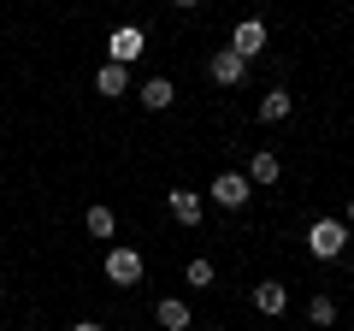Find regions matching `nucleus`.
Instances as JSON below:
<instances>
[{
	"label": "nucleus",
	"mask_w": 354,
	"mask_h": 331,
	"mask_svg": "<svg viewBox=\"0 0 354 331\" xmlns=\"http://www.w3.org/2000/svg\"><path fill=\"white\" fill-rule=\"evenodd\" d=\"M290 107H295V95H290V89H266V95H260V118H266V125L290 118Z\"/></svg>",
	"instance_id": "nucleus-11"
},
{
	"label": "nucleus",
	"mask_w": 354,
	"mask_h": 331,
	"mask_svg": "<svg viewBox=\"0 0 354 331\" xmlns=\"http://www.w3.org/2000/svg\"><path fill=\"white\" fill-rule=\"evenodd\" d=\"M342 242H348V225H342V219H313V225H307V249H313L319 260H337Z\"/></svg>",
	"instance_id": "nucleus-1"
},
{
	"label": "nucleus",
	"mask_w": 354,
	"mask_h": 331,
	"mask_svg": "<svg viewBox=\"0 0 354 331\" xmlns=\"http://www.w3.org/2000/svg\"><path fill=\"white\" fill-rule=\"evenodd\" d=\"M83 225H88V237H113V231H118V219H113V207H88V219H83Z\"/></svg>",
	"instance_id": "nucleus-14"
},
{
	"label": "nucleus",
	"mask_w": 354,
	"mask_h": 331,
	"mask_svg": "<svg viewBox=\"0 0 354 331\" xmlns=\"http://www.w3.org/2000/svg\"><path fill=\"white\" fill-rule=\"evenodd\" d=\"M207 71H213L218 89H236L242 77H248V60H242V53H230V48H218L213 60H207Z\"/></svg>",
	"instance_id": "nucleus-3"
},
{
	"label": "nucleus",
	"mask_w": 354,
	"mask_h": 331,
	"mask_svg": "<svg viewBox=\"0 0 354 331\" xmlns=\"http://www.w3.org/2000/svg\"><path fill=\"white\" fill-rule=\"evenodd\" d=\"M153 319H160L165 331H189V302H177V296H165V302H153Z\"/></svg>",
	"instance_id": "nucleus-9"
},
{
	"label": "nucleus",
	"mask_w": 354,
	"mask_h": 331,
	"mask_svg": "<svg viewBox=\"0 0 354 331\" xmlns=\"http://www.w3.org/2000/svg\"><path fill=\"white\" fill-rule=\"evenodd\" d=\"M0 302H6V290H0Z\"/></svg>",
	"instance_id": "nucleus-20"
},
{
	"label": "nucleus",
	"mask_w": 354,
	"mask_h": 331,
	"mask_svg": "<svg viewBox=\"0 0 354 331\" xmlns=\"http://www.w3.org/2000/svg\"><path fill=\"white\" fill-rule=\"evenodd\" d=\"M171 101H177V83H171V77H148V83H142V107H148V113H165Z\"/></svg>",
	"instance_id": "nucleus-7"
},
{
	"label": "nucleus",
	"mask_w": 354,
	"mask_h": 331,
	"mask_svg": "<svg viewBox=\"0 0 354 331\" xmlns=\"http://www.w3.org/2000/svg\"><path fill=\"white\" fill-rule=\"evenodd\" d=\"M242 178H248V184H278V178H283V160H278L272 148H260V154L248 160V172H242Z\"/></svg>",
	"instance_id": "nucleus-6"
},
{
	"label": "nucleus",
	"mask_w": 354,
	"mask_h": 331,
	"mask_svg": "<svg viewBox=\"0 0 354 331\" xmlns=\"http://www.w3.org/2000/svg\"><path fill=\"white\" fill-rule=\"evenodd\" d=\"M254 307H260V314H283V307H290V290H283V284H254Z\"/></svg>",
	"instance_id": "nucleus-12"
},
{
	"label": "nucleus",
	"mask_w": 354,
	"mask_h": 331,
	"mask_svg": "<svg viewBox=\"0 0 354 331\" xmlns=\"http://www.w3.org/2000/svg\"><path fill=\"white\" fill-rule=\"evenodd\" d=\"M106 278H113L118 290L142 284V255H136V249H106Z\"/></svg>",
	"instance_id": "nucleus-2"
},
{
	"label": "nucleus",
	"mask_w": 354,
	"mask_h": 331,
	"mask_svg": "<svg viewBox=\"0 0 354 331\" xmlns=\"http://www.w3.org/2000/svg\"><path fill=\"white\" fill-rule=\"evenodd\" d=\"M348 225H354V195H348Z\"/></svg>",
	"instance_id": "nucleus-19"
},
{
	"label": "nucleus",
	"mask_w": 354,
	"mask_h": 331,
	"mask_svg": "<svg viewBox=\"0 0 354 331\" xmlns=\"http://www.w3.org/2000/svg\"><path fill=\"white\" fill-rule=\"evenodd\" d=\"M165 202H171V219H177V225H201V195H195V190H171Z\"/></svg>",
	"instance_id": "nucleus-8"
},
{
	"label": "nucleus",
	"mask_w": 354,
	"mask_h": 331,
	"mask_svg": "<svg viewBox=\"0 0 354 331\" xmlns=\"http://www.w3.org/2000/svg\"><path fill=\"white\" fill-rule=\"evenodd\" d=\"M307 319H313V325H337V302H330V296H313V302H307Z\"/></svg>",
	"instance_id": "nucleus-15"
},
{
	"label": "nucleus",
	"mask_w": 354,
	"mask_h": 331,
	"mask_svg": "<svg viewBox=\"0 0 354 331\" xmlns=\"http://www.w3.org/2000/svg\"><path fill=\"white\" fill-rule=\"evenodd\" d=\"M183 278H189V284H201V290H207V284H213V260H201V255H195L189 267H183Z\"/></svg>",
	"instance_id": "nucleus-16"
},
{
	"label": "nucleus",
	"mask_w": 354,
	"mask_h": 331,
	"mask_svg": "<svg viewBox=\"0 0 354 331\" xmlns=\"http://www.w3.org/2000/svg\"><path fill=\"white\" fill-rule=\"evenodd\" d=\"M142 53V30H118L113 36V65H130Z\"/></svg>",
	"instance_id": "nucleus-13"
},
{
	"label": "nucleus",
	"mask_w": 354,
	"mask_h": 331,
	"mask_svg": "<svg viewBox=\"0 0 354 331\" xmlns=\"http://www.w3.org/2000/svg\"><path fill=\"white\" fill-rule=\"evenodd\" d=\"M260 48H266V24H260V18H242V24L230 30V53H242V60H254Z\"/></svg>",
	"instance_id": "nucleus-4"
},
{
	"label": "nucleus",
	"mask_w": 354,
	"mask_h": 331,
	"mask_svg": "<svg viewBox=\"0 0 354 331\" xmlns=\"http://www.w3.org/2000/svg\"><path fill=\"white\" fill-rule=\"evenodd\" d=\"M95 89H101L106 101H113V95H124V89H130V71H124V65H113V60H106L101 71H95Z\"/></svg>",
	"instance_id": "nucleus-10"
},
{
	"label": "nucleus",
	"mask_w": 354,
	"mask_h": 331,
	"mask_svg": "<svg viewBox=\"0 0 354 331\" xmlns=\"http://www.w3.org/2000/svg\"><path fill=\"white\" fill-rule=\"evenodd\" d=\"M213 202L218 207H248V178H242V172H218L213 178Z\"/></svg>",
	"instance_id": "nucleus-5"
},
{
	"label": "nucleus",
	"mask_w": 354,
	"mask_h": 331,
	"mask_svg": "<svg viewBox=\"0 0 354 331\" xmlns=\"http://www.w3.org/2000/svg\"><path fill=\"white\" fill-rule=\"evenodd\" d=\"M171 6H201V0H171Z\"/></svg>",
	"instance_id": "nucleus-18"
},
{
	"label": "nucleus",
	"mask_w": 354,
	"mask_h": 331,
	"mask_svg": "<svg viewBox=\"0 0 354 331\" xmlns=\"http://www.w3.org/2000/svg\"><path fill=\"white\" fill-rule=\"evenodd\" d=\"M71 331H106V325H95V319H77V325Z\"/></svg>",
	"instance_id": "nucleus-17"
}]
</instances>
